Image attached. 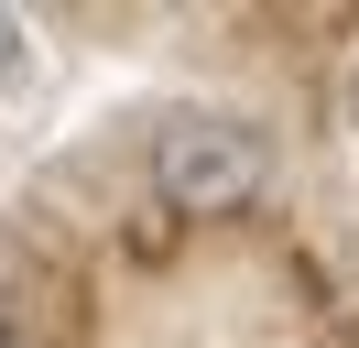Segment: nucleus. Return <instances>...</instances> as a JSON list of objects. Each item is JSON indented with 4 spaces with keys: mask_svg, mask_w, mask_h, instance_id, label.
<instances>
[{
    "mask_svg": "<svg viewBox=\"0 0 359 348\" xmlns=\"http://www.w3.org/2000/svg\"><path fill=\"white\" fill-rule=\"evenodd\" d=\"M272 185V142L250 120H218V109H196V120H175L153 142V196L175 218H240L250 196Z\"/></svg>",
    "mask_w": 359,
    "mask_h": 348,
    "instance_id": "1",
    "label": "nucleus"
},
{
    "mask_svg": "<svg viewBox=\"0 0 359 348\" xmlns=\"http://www.w3.org/2000/svg\"><path fill=\"white\" fill-rule=\"evenodd\" d=\"M22 76H33V22H22V11H0V98H11Z\"/></svg>",
    "mask_w": 359,
    "mask_h": 348,
    "instance_id": "2",
    "label": "nucleus"
},
{
    "mask_svg": "<svg viewBox=\"0 0 359 348\" xmlns=\"http://www.w3.org/2000/svg\"><path fill=\"white\" fill-rule=\"evenodd\" d=\"M348 130H359V65H348Z\"/></svg>",
    "mask_w": 359,
    "mask_h": 348,
    "instance_id": "3",
    "label": "nucleus"
}]
</instances>
